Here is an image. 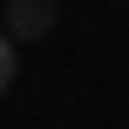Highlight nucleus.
<instances>
[{
  "label": "nucleus",
  "instance_id": "obj_2",
  "mask_svg": "<svg viewBox=\"0 0 129 129\" xmlns=\"http://www.w3.org/2000/svg\"><path fill=\"white\" fill-rule=\"evenodd\" d=\"M14 75H20V48H14V34L0 27V95L14 88Z\"/></svg>",
  "mask_w": 129,
  "mask_h": 129
},
{
  "label": "nucleus",
  "instance_id": "obj_1",
  "mask_svg": "<svg viewBox=\"0 0 129 129\" xmlns=\"http://www.w3.org/2000/svg\"><path fill=\"white\" fill-rule=\"evenodd\" d=\"M54 20H61V0H7V14H0V27L14 41H48Z\"/></svg>",
  "mask_w": 129,
  "mask_h": 129
},
{
  "label": "nucleus",
  "instance_id": "obj_3",
  "mask_svg": "<svg viewBox=\"0 0 129 129\" xmlns=\"http://www.w3.org/2000/svg\"><path fill=\"white\" fill-rule=\"evenodd\" d=\"M0 14H7V7H0Z\"/></svg>",
  "mask_w": 129,
  "mask_h": 129
}]
</instances>
